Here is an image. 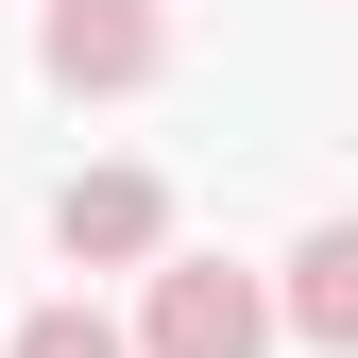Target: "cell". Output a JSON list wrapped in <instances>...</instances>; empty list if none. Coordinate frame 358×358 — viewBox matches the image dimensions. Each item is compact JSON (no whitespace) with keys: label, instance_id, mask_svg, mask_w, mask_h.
Masks as SVG:
<instances>
[{"label":"cell","instance_id":"obj_2","mask_svg":"<svg viewBox=\"0 0 358 358\" xmlns=\"http://www.w3.org/2000/svg\"><path fill=\"white\" fill-rule=\"evenodd\" d=\"M273 341V290L222 273V256H154V307H137V358H256Z\"/></svg>","mask_w":358,"mask_h":358},{"label":"cell","instance_id":"obj_3","mask_svg":"<svg viewBox=\"0 0 358 358\" xmlns=\"http://www.w3.org/2000/svg\"><path fill=\"white\" fill-rule=\"evenodd\" d=\"M52 239L85 256V273H137V256H171V188H154V171H69V188H52Z\"/></svg>","mask_w":358,"mask_h":358},{"label":"cell","instance_id":"obj_1","mask_svg":"<svg viewBox=\"0 0 358 358\" xmlns=\"http://www.w3.org/2000/svg\"><path fill=\"white\" fill-rule=\"evenodd\" d=\"M34 69H52L69 103H137L171 69V17L154 0H34Z\"/></svg>","mask_w":358,"mask_h":358},{"label":"cell","instance_id":"obj_5","mask_svg":"<svg viewBox=\"0 0 358 358\" xmlns=\"http://www.w3.org/2000/svg\"><path fill=\"white\" fill-rule=\"evenodd\" d=\"M0 358H137V341H120V324H103V307H34V324H17V341H0Z\"/></svg>","mask_w":358,"mask_h":358},{"label":"cell","instance_id":"obj_4","mask_svg":"<svg viewBox=\"0 0 358 358\" xmlns=\"http://www.w3.org/2000/svg\"><path fill=\"white\" fill-rule=\"evenodd\" d=\"M273 324H307L324 358H358V222H307L290 273H273Z\"/></svg>","mask_w":358,"mask_h":358}]
</instances>
